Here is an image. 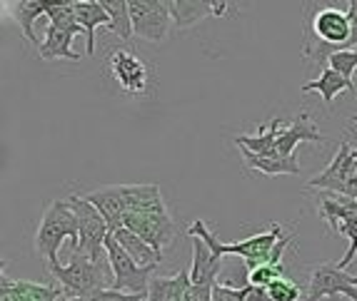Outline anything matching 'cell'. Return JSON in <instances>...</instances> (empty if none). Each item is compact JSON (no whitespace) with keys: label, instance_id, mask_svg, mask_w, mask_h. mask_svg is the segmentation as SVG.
Instances as JSON below:
<instances>
[{"label":"cell","instance_id":"8fae6325","mask_svg":"<svg viewBox=\"0 0 357 301\" xmlns=\"http://www.w3.org/2000/svg\"><path fill=\"white\" fill-rule=\"evenodd\" d=\"M126 227L135 231L140 239L150 244L158 252H165L175 242V222L170 212H143V214H128Z\"/></svg>","mask_w":357,"mask_h":301},{"label":"cell","instance_id":"cb8c5ba5","mask_svg":"<svg viewBox=\"0 0 357 301\" xmlns=\"http://www.w3.org/2000/svg\"><path fill=\"white\" fill-rule=\"evenodd\" d=\"M240 152H243L245 165L250 167V170H257V172H262V174H270V177H275V174H300V170H303L298 154H290V157H282V154L262 157V154H252L243 147H240Z\"/></svg>","mask_w":357,"mask_h":301},{"label":"cell","instance_id":"44dd1931","mask_svg":"<svg viewBox=\"0 0 357 301\" xmlns=\"http://www.w3.org/2000/svg\"><path fill=\"white\" fill-rule=\"evenodd\" d=\"M303 92H320L325 107H330L337 95L355 92V83H352L350 77L340 75V72L333 70V67H325V70L320 72V77H317V80H310V83L303 85Z\"/></svg>","mask_w":357,"mask_h":301},{"label":"cell","instance_id":"8992f818","mask_svg":"<svg viewBox=\"0 0 357 301\" xmlns=\"http://www.w3.org/2000/svg\"><path fill=\"white\" fill-rule=\"evenodd\" d=\"M130 3L132 33L140 40L162 42L175 25L173 0H128Z\"/></svg>","mask_w":357,"mask_h":301},{"label":"cell","instance_id":"4316f807","mask_svg":"<svg viewBox=\"0 0 357 301\" xmlns=\"http://www.w3.org/2000/svg\"><path fill=\"white\" fill-rule=\"evenodd\" d=\"M48 20H50V25L66 30L70 35H80V33L85 35L83 25L77 23L75 10H73V0H55V6L50 8V13H48Z\"/></svg>","mask_w":357,"mask_h":301},{"label":"cell","instance_id":"9c48e42d","mask_svg":"<svg viewBox=\"0 0 357 301\" xmlns=\"http://www.w3.org/2000/svg\"><path fill=\"white\" fill-rule=\"evenodd\" d=\"M307 189H328L333 195L357 200V157L350 149V142H340V149L328 165V170L317 174L315 179H310Z\"/></svg>","mask_w":357,"mask_h":301},{"label":"cell","instance_id":"d4e9b609","mask_svg":"<svg viewBox=\"0 0 357 301\" xmlns=\"http://www.w3.org/2000/svg\"><path fill=\"white\" fill-rule=\"evenodd\" d=\"M73 38L75 35L55 28V25H45V38H43V45L38 47V53L48 63H53V60H73V63H77V53L70 50Z\"/></svg>","mask_w":357,"mask_h":301},{"label":"cell","instance_id":"603a6c76","mask_svg":"<svg viewBox=\"0 0 357 301\" xmlns=\"http://www.w3.org/2000/svg\"><path fill=\"white\" fill-rule=\"evenodd\" d=\"M282 120L275 117L273 122H268L257 135H240L235 137V145L252 154H262V157H270V154H278V137L282 132Z\"/></svg>","mask_w":357,"mask_h":301},{"label":"cell","instance_id":"2e32d148","mask_svg":"<svg viewBox=\"0 0 357 301\" xmlns=\"http://www.w3.org/2000/svg\"><path fill=\"white\" fill-rule=\"evenodd\" d=\"M73 10H75L77 23L85 30V53L96 55V30L100 25H110V15H107L102 0L93 3V0H73Z\"/></svg>","mask_w":357,"mask_h":301},{"label":"cell","instance_id":"f1b7e54d","mask_svg":"<svg viewBox=\"0 0 357 301\" xmlns=\"http://www.w3.org/2000/svg\"><path fill=\"white\" fill-rule=\"evenodd\" d=\"M268 294L273 301H300L303 299V289H300L298 284L290 282V279H278L268 286Z\"/></svg>","mask_w":357,"mask_h":301},{"label":"cell","instance_id":"d6986e66","mask_svg":"<svg viewBox=\"0 0 357 301\" xmlns=\"http://www.w3.org/2000/svg\"><path fill=\"white\" fill-rule=\"evenodd\" d=\"M220 264H222V257L213 254L203 239H195V244H192L190 282L200 284V286H215L218 284V274H220Z\"/></svg>","mask_w":357,"mask_h":301},{"label":"cell","instance_id":"ffe728a7","mask_svg":"<svg viewBox=\"0 0 357 301\" xmlns=\"http://www.w3.org/2000/svg\"><path fill=\"white\" fill-rule=\"evenodd\" d=\"M113 236L118 239V244L126 249V254L130 257V259L135 261L137 266H150V269H158V266L162 264V254H160V252L150 247L145 239H140V236H137L135 231L128 229V227L113 231Z\"/></svg>","mask_w":357,"mask_h":301},{"label":"cell","instance_id":"d6a6232c","mask_svg":"<svg viewBox=\"0 0 357 301\" xmlns=\"http://www.w3.org/2000/svg\"><path fill=\"white\" fill-rule=\"evenodd\" d=\"M347 15H350V23H352V42H350V50H357V0L347 3Z\"/></svg>","mask_w":357,"mask_h":301},{"label":"cell","instance_id":"5b68a950","mask_svg":"<svg viewBox=\"0 0 357 301\" xmlns=\"http://www.w3.org/2000/svg\"><path fill=\"white\" fill-rule=\"evenodd\" d=\"M68 204L75 212L77 227H80V236H77V247H73V252H80V254L90 257L93 261H102L105 254V242L110 236V227L102 219V214L96 209V204H90L85 197L70 195L68 197Z\"/></svg>","mask_w":357,"mask_h":301},{"label":"cell","instance_id":"6da1fadb","mask_svg":"<svg viewBox=\"0 0 357 301\" xmlns=\"http://www.w3.org/2000/svg\"><path fill=\"white\" fill-rule=\"evenodd\" d=\"M303 55L317 67H330L335 53L350 50L352 23L347 10H337L328 3H307L303 20Z\"/></svg>","mask_w":357,"mask_h":301},{"label":"cell","instance_id":"4fadbf2b","mask_svg":"<svg viewBox=\"0 0 357 301\" xmlns=\"http://www.w3.org/2000/svg\"><path fill=\"white\" fill-rule=\"evenodd\" d=\"M85 200H88L90 204H96V209L102 214V219L107 222L110 231H118L126 227L128 207H126V197H123V184H113V187L88 192Z\"/></svg>","mask_w":357,"mask_h":301},{"label":"cell","instance_id":"30bf717a","mask_svg":"<svg viewBox=\"0 0 357 301\" xmlns=\"http://www.w3.org/2000/svg\"><path fill=\"white\" fill-rule=\"evenodd\" d=\"M330 296H345L357 301V277H350L337 264H317L310 272V284L305 291L307 301H322Z\"/></svg>","mask_w":357,"mask_h":301},{"label":"cell","instance_id":"4dcf8cb0","mask_svg":"<svg viewBox=\"0 0 357 301\" xmlns=\"http://www.w3.org/2000/svg\"><path fill=\"white\" fill-rule=\"evenodd\" d=\"M83 301H148V296L126 294V291H115V289H102V291H96V294L88 296V299H83Z\"/></svg>","mask_w":357,"mask_h":301},{"label":"cell","instance_id":"3957f363","mask_svg":"<svg viewBox=\"0 0 357 301\" xmlns=\"http://www.w3.org/2000/svg\"><path fill=\"white\" fill-rule=\"evenodd\" d=\"M48 272L60 282V289L66 299L83 301L93 296L96 291L113 289V269L107 261H93L90 257L73 252L70 261L66 266L60 264H45Z\"/></svg>","mask_w":357,"mask_h":301},{"label":"cell","instance_id":"1f68e13d","mask_svg":"<svg viewBox=\"0 0 357 301\" xmlns=\"http://www.w3.org/2000/svg\"><path fill=\"white\" fill-rule=\"evenodd\" d=\"M245 299H248V286L235 289V286H227V284H215L213 301H245Z\"/></svg>","mask_w":357,"mask_h":301},{"label":"cell","instance_id":"7c38bea8","mask_svg":"<svg viewBox=\"0 0 357 301\" xmlns=\"http://www.w3.org/2000/svg\"><path fill=\"white\" fill-rule=\"evenodd\" d=\"M3 6V10L10 15L13 20H15V25L20 28V33H23V38L30 42V45H38L40 47L43 42L38 40L36 35V20L43 18V15H48L50 8L55 6V0H6V3H0Z\"/></svg>","mask_w":357,"mask_h":301},{"label":"cell","instance_id":"ba28073f","mask_svg":"<svg viewBox=\"0 0 357 301\" xmlns=\"http://www.w3.org/2000/svg\"><path fill=\"white\" fill-rule=\"evenodd\" d=\"M107 72L113 77V83L118 85L126 95H148L153 88V77H150V67L143 58L128 47H118L107 55Z\"/></svg>","mask_w":357,"mask_h":301},{"label":"cell","instance_id":"ac0fdd59","mask_svg":"<svg viewBox=\"0 0 357 301\" xmlns=\"http://www.w3.org/2000/svg\"><path fill=\"white\" fill-rule=\"evenodd\" d=\"M225 13H230V3H205V0H178V3H173V15H175V25L178 28H190V25H195L197 20L208 18V15H213V18H222Z\"/></svg>","mask_w":357,"mask_h":301},{"label":"cell","instance_id":"7402d4cb","mask_svg":"<svg viewBox=\"0 0 357 301\" xmlns=\"http://www.w3.org/2000/svg\"><path fill=\"white\" fill-rule=\"evenodd\" d=\"M190 272L180 269L173 277H153L148 289V301H185L190 289Z\"/></svg>","mask_w":357,"mask_h":301},{"label":"cell","instance_id":"52a82bcc","mask_svg":"<svg viewBox=\"0 0 357 301\" xmlns=\"http://www.w3.org/2000/svg\"><path fill=\"white\" fill-rule=\"evenodd\" d=\"M105 257H107L110 269H113V289L115 291L148 296L155 269H150V266H137L135 261L126 254V249L118 244L113 231H110V236H107V242H105Z\"/></svg>","mask_w":357,"mask_h":301},{"label":"cell","instance_id":"e0dca14e","mask_svg":"<svg viewBox=\"0 0 357 301\" xmlns=\"http://www.w3.org/2000/svg\"><path fill=\"white\" fill-rule=\"evenodd\" d=\"M123 197H126L128 214L165 212L167 209L158 184H123Z\"/></svg>","mask_w":357,"mask_h":301},{"label":"cell","instance_id":"836d02e7","mask_svg":"<svg viewBox=\"0 0 357 301\" xmlns=\"http://www.w3.org/2000/svg\"><path fill=\"white\" fill-rule=\"evenodd\" d=\"M245 301H273L268 294V289H260V286H250L248 284V299Z\"/></svg>","mask_w":357,"mask_h":301},{"label":"cell","instance_id":"277c9868","mask_svg":"<svg viewBox=\"0 0 357 301\" xmlns=\"http://www.w3.org/2000/svg\"><path fill=\"white\" fill-rule=\"evenodd\" d=\"M77 236H80V227H77V217L70 209L68 202H50L48 209L43 212L40 225L36 231V254L45 259V264H58V249L60 244L70 239L77 247Z\"/></svg>","mask_w":357,"mask_h":301},{"label":"cell","instance_id":"f546056e","mask_svg":"<svg viewBox=\"0 0 357 301\" xmlns=\"http://www.w3.org/2000/svg\"><path fill=\"white\" fill-rule=\"evenodd\" d=\"M330 67L337 70L340 75H345L352 80V75H355V70H357V50H342V53H335L333 58H330Z\"/></svg>","mask_w":357,"mask_h":301},{"label":"cell","instance_id":"83f0119b","mask_svg":"<svg viewBox=\"0 0 357 301\" xmlns=\"http://www.w3.org/2000/svg\"><path fill=\"white\" fill-rule=\"evenodd\" d=\"M282 274H285V266L282 264H262L257 269H252V272H248V284L250 286H260V289H268L273 282L282 279Z\"/></svg>","mask_w":357,"mask_h":301},{"label":"cell","instance_id":"5bb4252c","mask_svg":"<svg viewBox=\"0 0 357 301\" xmlns=\"http://www.w3.org/2000/svg\"><path fill=\"white\" fill-rule=\"evenodd\" d=\"M63 289L43 286V284L25 282V279H10L3 269L0 274V301H60Z\"/></svg>","mask_w":357,"mask_h":301},{"label":"cell","instance_id":"e575fe53","mask_svg":"<svg viewBox=\"0 0 357 301\" xmlns=\"http://www.w3.org/2000/svg\"><path fill=\"white\" fill-rule=\"evenodd\" d=\"M322 301H342V296H330V299H322Z\"/></svg>","mask_w":357,"mask_h":301},{"label":"cell","instance_id":"7a4b0ae2","mask_svg":"<svg viewBox=\"0 0 357 301\" xmlns=\"http://www.w3.org/2000/svg\"><path fill=\"white\" fill-rule=\"evenodd\" d=\"M188 234H190L192 239H203L210 247V252L218 257H225V254L243 257L248 272H252V269H257V266H262V264H273L275 249H278V244H280V239H282V227L275 222V225L270 227L268 231H262V234L248 236V239H243V242H238V244H225L208 229V225H205L203 219H195V222L188 227Z\"/></svg>","mask_w":357,"mask_h":301},{"label":"cell","instance_id":"d590c367","mask_svg":"<svg viewBox=\"0 0 357 301\" xmlns=\"http://www.w3.org/2000/svg\"><path fill=\"white\" fill-rule=\"evenodd\" d=\"M60 301H73V299H60Z\"/></svg>","mask_w":357,"mask_h":301},{"label":"cell","instance_id":"9a60e30c","mask_svg":"<svg viewBox=\"0 0 357 301\" xmlns=\"http://www.w3.org/2000/svg\"><path fill=\"white\" fill-rule=\"evenodd\" d=\"M303 142H325V137L317 130V122H312L307 113H300L290 124L282 127L280 137H278V154L290 157V154H295L298 145H303Z\"/></svg>","mask_w":357,"mask_h":301},{"label":"cell","instance_id":"8d00e7d4","mask_svg":"<svg viewBox=\"0 0 357 301\" xmlns=\"http://www.w3.org/2000/svg\"><path fill=\"white\" fill-rule=\"evenodd\" d=\"M352 152H355V157H357V149H352Z\"/></svg>","mask_w":357,"mask_h":301},{"label":"cell","instance_id":"484cf974","mask_svg":"<svg viewBox=\"0 0 357 301\" xmlns=\"http://www.w3.org/2000/svg\"><path fill=\"white\" fill-rule=\"evenodd\" d=\"M107 15H110V25L107 30L115 33L123 40H132V18H130V3L128 0H102Z\"/></svg>","mask_w":357,"mask_h":301}]
</instances>
